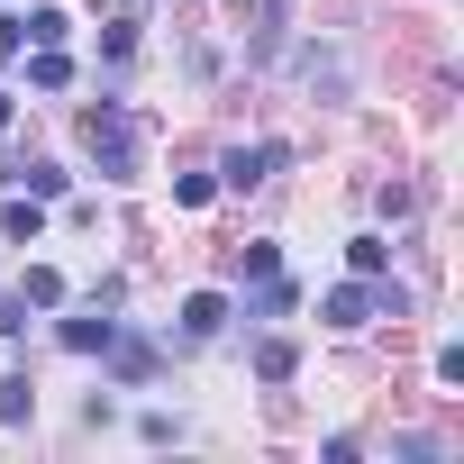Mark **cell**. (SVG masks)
Here are the masks:
<instances>
[{"label": "cell", "mask_w": 464, "mask_h": 464, "mask_svg": "<svg viewBox=\"0 0 464 464\" xmlns=\"http://www.w3.org/2000/svg\"><path fill=\"white\" fill-rule=\"evenodd\" d=\"M82 146H92V164H101L110 182H128V173H137V119H128L119 101H101V110L82 119Z\"/></svg>", "instance_id": "cell-1"}, {"label": "cell", "mask_w": 464, "mask_h": 464, "mask_svg": "<svg viewBox=\"0 0 464 464\" xmlns=\"http://www.w3.org/2000/svg\"><path fill=\"white\" fill-rule=\"evenodd\" d=\"M401 310H410V301H401V283H382V274H373V283L355 274V283H337V292L319 301L328 328H364V319H401Z\"/></svg>", "instance_id": "cell-2"}, {"label": "cell", "mask_w": 464, "mask_h": 464, "mask_svg": "<svg viewBox=\"0 0 464 464\" xmlns=\"http://www.w3.org/2000/svg\"><path fill=\"white\" fill-rule=\"evenodd\" d=\"M274 164H283V146H237V155H227L218 173H227V182H237V191H256V182H265Z\"/></svg>", "instance_id": "cell-3"}, {"label": "cell", "mask_w": 464, "mask_h": 464, "mask_svg": "<svg viewBox=\"0 0 464 464\" xmlns=\"http://www.w3.org/2000/svg\"><path fill=\"white\" fill-rule=\"evenodd\" d=\"M10 301H19V310H55V301H64V274H55V265H28V283H19Z\"/></svg>", "instance_id": "cell-4"}, {"label": "cell", "mask_w": 464, "mask_h": 464, "mask_svg": "<svg viewBox=\"0 0 464 464\" xmlns=\"http://www.w3.org/2000/svg\"><path fill=\"white\" fill-rule=\"evenodd\" d=\"M218 328H227V301L218 292H191L182 301V337H218Z\"/></svg>", "instance_id": "cell-5"}, {"label": "cell", "mask_w": 464, "mask_h": 464, "mask_svg": "<svg viewBox=\"0 0 464 464\" xmlns=\"http://www.w3.org/2000/svg\"><path fill=\"white\" fill-rule=\"evenodd\" d=\"M101 310H110V301H92L82 319H64V346H73V355H92V346H110V319H101Z\"/></svg>", "instance_id": "cell-6"}, {"label": "cell", "mask_w": 464, "mask_h": 464, "mask_svg": "<svg viewBox=\"0 0 464 464\" xmlns=\"http://www.w3.org/2000/svg\"><path fill=\"white\" fill-rule=\"evenodd\" d=\"M37 419V392H28V373H10L0 382V428H28Z\"/></svg>", "instance_id": "cell-7"}, {"label": "cell", "mask_w": 464, "mask_h": 464, "mask_svg": "<svg viewBox=\"0 0 464 464\" xmlns=\"http://www.w3.org/2000/svg\"><path fill=\"white\" fill-rule=\"evenodd\" d=\"M292 364H301L292 337H265V346H256V373H265V382H292Z\"/></svg>", "instance_id": "cell-8"}, {"label": "cell", "mask_w": 464, "mask_h": 464, "mask_svg": "<svg viewBox=\"0 0 464 464\" xmlns=\"http://www.w3.org/2000/svg\"><path fill=\"white\" fill-rule=\"evenodd\" d=\"M0 218H10V237H19V246H37V227H46V200L28 191V200H10V209H0Z\"/></svg>", "instance_id": "cell-9"}, {"label": "cell", "mask_w": 464, "mask_h": 464, "mask_svg": "<svg viewBox=\"0 0 464 464\" xmlns=\"http://www.w3.org/2000/svg\"><path fill=\"white\" fill-rule=\"evenodd\" d=\"M28 82H37V92H64V82H73V64H64V46H37V64H28Z\"/></svg>", "instance_id": "cell-10"}, {"label": "cell", "mask_w": 464, "mask_h": 464, "mask_svg": "<svg viewBox=\"0 0 464 464\" xmlns=\"http://www.w3.org/2000/svg\"><path fill=\"white\" fill-rule=\"evenodd\" d=\"M19 28H28V46H64V28H73V19H64V10H28Z\"/></svg>", "instance_id": "cell-11"}, {"label": "cell", "mask_w": 464, "mask_h": 464, "mask_svg": "<svg viewBox=\"0 0 464 464\" xmlns=\"http://www.w3.org/2000/svg\"><path fill=\"white\" fill-rule=\"evenodd\" d=\"M346 256H355V274H364V283H373V274H382V265H392V246H382V237H355V246H346Z\"/></svg>", "instance_id": "cell-12"}, {"label": "cell", "mask_w": 464, "mask_h": 464, "mask_svg": "<svg viewBox=\"0 0 464 464\" xmlns=\"http://www.w3.org/2000/svg\"><path fill=\"white\" fill-rule=\"evenodd\" d=\"M19 173H28V191H37V200H55V191H64V164H19Z\"/></svg>", "instance_id": "cell-13"}, {"label": "cell", "mask_w": 464, "mask_h": 464, "mask_svg": "<svg viewBox=\"0 0 464 464\" xmlns=\"http://www.w3.org/2000/svg\"><path fill=\"white\" fill-rule=\"evenodd\" d=\"M19 46H28V28H19V19H0V55H19Z\"/></svg>", "instance_id": "cell-14"}, {"label": "cell", "mask_w": 464, "mask_h": 464, "mask_svg": "<svg viewBox=\"0 0 464 464\" xmlns=\"http://www.w3.org/2000/svg\"><path fill=\"white\" fill-rule=\"evenodd\" d=\"M10 110H19V101H10V92H0V128H10Z\"/></svg>", "instance_id": "cell-15"}]
</instances>
